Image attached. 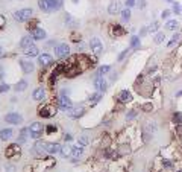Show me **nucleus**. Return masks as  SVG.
I'll return each instance as SVG.
<instances>
[{"label":"nucleus","instance_id":"f257e3e1","mask_svg":"<svg viewBox=\"0 0 182 172\" xmlns=\"http://www.w3.org/2000/svg\"><path fill=\"white\" fill-rule=\"evenodd\" d=\"M38 5L43 12H52V11L61 9L62 0H38Z\"/></svg>","mask_w":182,"mask_h":172},{"label":"nucleus","instance_id":"f03ea898","mask_svg":"<svg viewBox=\"0 0 182 172\" xmlns=\"http://www.w3.org/2000/svg\"><path fill=\"white\" fill-rule=\"evenodd\" d=\"M56 107H53V105H43L38 108V114H40L41 117H53L55 114H56Z\"/></svg>","mask_w":182,"mask_h":172},{"label":"nucleus","instance_id":"7ed1b4c3","mask_svg":"<svg viewBox=\"0 0 182 172\" xmlns=\"http://www.w3.org/2000/svg\"><path fill=\"white\" fill-rule=\"evenodd\" d=\"M30 17H32V9H29V8H24V9L14 12V19L18 21H28Z\"/></svg>","mask_w":182,"mask_h":172},{"label":"nucleus","instance_id":"20e7f679","mask_svg":"<svg viewBox=\"0 0 182 172\" xmlns=\"http://www.w3.org/2000/svg\"><path fill=\"white\" fill-rule=\"evenodd\" d=\"M29 132H30L29 136L32 139H40L41 134H43V125L40 122H33L29 126Z\"/></svg>","mask_w":182,"mask_h":172},{"label":"nucleus","instance_id":"39448f33","mask_svg":"<svg viewBox=\"0 0 182 172\" xmlns=\"http://www.w3.org/2000/svg\"><path fill=\"white\" fill-rule=\"evenodd\" d=\"M5 155H6V159H12V157H18L20 155V146L18 145H9L8 148H6V151H5Z\"/></svg>","mask_w":182,"mask_h":172},{"label":"nucleus","instance_id":"423d86ee","mask_svg":"<svg viewBox=\"0 0 182 172\" xmlns=\"http://www.w3.org/2000/svg\"><path fill=\"white\" fill-rule=\"evenodd\" d=\"M68 53H70V47H68L67 44H64V43L56 47V56H58V58H67Z\"/></svg>","mask_w":182,"mask_h":172},{"label":"nucleus","instance_id":"0eeeda50","mask_svg":"<svg viewBox=\"0 0 182 172\" xmlns=\"http://www.w3.org/2000/svg\"><path fill=\"white\" fill-rule=\"evenodd\" d=\"M58 107H59L61 110L67 111L68 108H71V107H73V104H71V101L68 99V98H65V96H61L59 99H58Z\"/></svg>","mask_w":182,"mask_h":172},{"label":"nucleus","instance_id":"6e6552de","mask_svg":"<svg viewBox=\"0 0 182 172\" xmlns=\"http://www.w3.org/2000/svg\"><path fill=\"white\" fill-rule=\"evenodd\" d=\"M44 146V152H49V154H56L61 151V146L58 143H43Z\"/></svg>","mask_w":182,"mask_h":172},{"label":"nucleus","instance_id":"1a4fd4ad","mask_svg":"<svg viewBox=\"0 0 182 172\" xmlns=\"http://www.w3.org/2000/svg\"><path fill=\"white\" fill-rule=\"evenodd\" d=\"M6 122L14 123V125H18V123L23 122V117H21L20 114H17V113H9V114H6Z\"/></svg>","mask_w":182,"mask_h":172},{"label":"nucleus","instance_id":"9d476101","mask_svg":"<svg viewBox=\"0 0 182 172\" xmlns=\"http://www.w3.org/2000/svg\"><path fill=\"white\" fill-rule=\"evenodd\" d=\"M90 46H91V51L94 52L96 55H99V53L102 52V49H103V46H102V43H100L99 38H93L91 43H90Z\"/></svg>","mask_w":182,"mask_h":172},{"label":"nucleus","instance_id":"9b49d317","mask_svg":"<svg viewBox=\"0 0 182 172\" xmlns=\"http://www.w3.org/2000/svg\"><path fill=\"white\" fill-rule=\"evenodd\" d=\"M20 66L24 73H30V72H33V69H35L33 62L32 61H26V60H20Z\"/></svg>","mask_w":182,"mask_h":172},{"label":"nucleus","instance_id":"f8f14e48","mask_svg":"<svg viewBox=\"0 0 182 172\" xmlns=\"http://www.w3.org/2000/svg\"><path fill=\"white\" fill-rule=\"evenodd\" d=\"M38 61H40V66H41V67H47L49 64H52L53 58H52L49 53H43V55H40Z\"/></svg>","mask_w":182,"mask_h":172},{"label":"nucleus","instance_id":"ddd939ff","mask_svg":"<svg viewBox=\"0 0 182 172\" xmlns=\"http://www.w3.org/2000/svg\"><path fill=\"white\" fill-rule=\"evenodd\" d=\"M108 12L109 14H119V12H121L120 11V2L119 0H112L111 3H109V6H108Z\"/></svg>","mask_w":182,"mask_h":172},{"label":"nucleus","instance_id":"4468645a","mask_svg":"<svg viewBox=\"0 0 182 172\" xmlns=\"http://www.w3.org/2000/svg\"><path fill=\"white\" fill-rule=\"evenodd\" d=\"M94 87H96L99 91L106 90V82H105V79H103V76H97V78L94 79Z\"/></svg>","mask_w":182,"mask_h":172},{"label":"nucleus","instance_id":"2eb2a0df","mask_svg":"<svg viewBox=\"0 0 182 172\" xmlns=\"http://www.w3.org/2000/svg\"><path fill=\"white\" fill-rule=\"evenodd\" d=\"M67 114L70 116L71 119H78V117H81L82 114H83V108H68L67 110Z\"/></svg>","mask_w":182,"mask_h":172},{"label":"nucleus","instance_id":"dca6fc26","mask_svg":"<svg viewBox=\"0 0 182 172\" xmlns=\"http://www.w3.org/2000/svg\"><path fill=\"white\" fill-rule=\"evenodd\" d=\"M131 99H132L131 91H128V90H121L120 93H119V101H120L121 104H126V102H129Z\"/></svg>","mask_w":182,"mask_h":172},{"label":"nucleus","instance_id":"f3484780","mask_svg":"<svg viewBox=\"0 0 182 172\" xmlns=\"http://www.w3.org/2000/svg\"><path fill=\"white\" fill-rule=\"evenodd\" d=\"M23 52H24V55H28V56H37V55L40 53L38 47H37L35 44H32V46H29V47L23 49Z\"/></svg>","mask_w":182,"mask_h":172},{"label":"nucleus","instance_id":"a211bd4d","mask_svg":"<svg viewBox=\"0 0 182 172\" xmlns=\"http://www.w3.org/2000/svg\"><path fill=\"white\" fill-rule=\"evenodd\" d=\"M32 38H33V40H44V38H46V32L43 29H38V28H37L35 30H32Z\"/></svg>","mask_w":182,"mask_h":172},{"label":"nucleus","instance_id":"6ab92c4d","mask_svg":"<svg viewBox=\"0 0 182 172\" xmlns=\"http://www.w3.org/2000/svg\"><path fill=\"white\" fill-rule=\"evenodd\" d=\"M111 32L115 35V37H121V35H124V32H126V30L123 29L120 24H114V26L111 28Z\"/></svg>","mask_w":182,"mask_h":172},{"label":"nucleus","instance_id":"aec40b11","mask_svg":"<svg viewBox=\"0 0 182 172\" xmlns=\"http://www.w3.org/2000/svg\"><path fill=\"white\" fill-rule=\"evenodd\" d=\"M11 137H12V130L11 128H5V130L0 131V139L2 140H9Z\"/></svg>","mask_w":182,"mask_h":172},{"label":"nucleus","instance_id":"412c9836","mask_svg":"<svg viewBox=\"0 0 182 172\" xmlns=\"http://www.w3.org/2000/svg\"><path fill=\"white\" fill-rule=\"evenodd\" d=\"M44 96H46V91L43 90V87H40V89H37V90L33 91V99H35V101L44 99Z\"/></svg>","mask_w":182,"mask_h":172},{"label":"nucleus","instance_id":"4be33fe9","mask_svg":"<svg viewBox=\"0 0 182 172\" xmlns=\"http://www.w3.org/2000/svg\"><path fill=\"white\" fill-rule=\"evenodd\" d=\"M32 44H33V38H32V37H24V38L20 41L21 49H26V47H29Z\"/></svg>","mask_w":182,"mask_h":172},{"label":"nucleus","instance_id":"5701e85b","mask_svg":"<svg viewBox=\"0 0 182 172\" xmlns=\"http://www.w3.org/2000/svg\"><path fill=\"white\" fill-rule=\"evenodd\" d=\"M178 26H179V23L176 20H169L165 23V29H169V30H176Z\"/></svg>","mask_w":182,"mask_h":172},{"label":"nucleus","instance_id":"b1692460","mask_svg":"<svg viewBox=\"0 0 182 172\" xmlns=\"http://www.w3.org/2000/svg\"><path fill=\"white\" fill-rule=\"evenodd\" d=\"M29 132V128H23L21 130V132H20V137H18V143H24L26 142V139H28V134Z\"/></svg>","mask_w":182,"mask_h":172},{"label":"nucleus","instance_id":"393cba45","mask_svg":"<svg viewBox=\"0 0 182 172\" xmlns=\"http://www.w3.org/2000/svg\"><path fill=\"white\" fill-rule=\"evenodd\" d=\"M131 46L134 49H140V46H141V43H140V37H137V35H134L131 38Z\"/></svg>","mask_w":182,"mask_h":172},{"label":"nucleus","instance_id":"a878e982","mask_svg":"<svg viewBox=\"0 0 182 172\" xmlns=\"http://www.w3.org/2000/svg\"><path fill=\"white\" fill-rule=\"evenodd\" d=\"M120 14H121V19H123V21H128L129 19H131V9H129V8L123 9Z\"/></svg>","mask_w":182,"mask_h":172},{"label":"nucleus","instance_id":"bb28decb","mask_svg":"<svg viewBox=\"0 0 182 172\" xmlns=\"http://www.w3.org/2000/svg\"><path fill=\"white\" fill-rule=\"evenodd\" d=\"M65 23L71 26V28H74V26H78V20H74L71 15H65Z\"/></svg>","mask_w":182,"mask_h":172},{"label":"nucleus","instance_id":"cd10ccee","mask_svg":"<svg viewBox=\"0 0 182 172\" xmlns=\"http://www.w3.org/2000/svg\"><path fill=\"white\" fill-rule=\"evenodd\" d=\"M81 154H82V146H74V148L71 149V155H73L74 159H78Z\"/></svg>","mask_w":182,"mask_h":172},{"label":"nucleus","instance_id":"c85d7f7f","mask_svg":"<svg viewBox=\"0 0 182 172\" xmlns=\"http://www.w3.org/2000/svg\"><path fill=\"white\" fill-rule=\"evenodd\" d=\"M71 149H73L71 146H62L61 148V152H62L64 157H68V155H71Z\"/></svg>","mask_w":182,"mask_h":172},{"label":"nucleus","instance_id":"c756f323","mask_svg":"<svg viewBox=\"0 0 182 172\" xmlns=\"http://www.w3.org/2000/svg\"><path fill=\"white\" fill-rule=\"evenodd\" d=\"M26 87H28V82H26V81H20L17 85H15V90H17V91H23V90H26Z\"/></svg>","mask_w":182,"mask_h":172},{"label":"nucleus","instance_id":"7c9ffc66","mask_svg":"<svg viewBox=\"0 0 182 172\" xmlns=\"http://www.w3.org/2000/svg\"><path fill=\"white\" fill-rule=\"evenodd\" d=\"M108 72H109V66H102L100 69H99V72H97V76H103Z\"/></svg>","mask_w":182,"mask_h":172},{"label":"nucleus","instance_id":"2f4dec72","mask_svg":"<svg viewBox=\"0 0 182 172\" xmlns=\"http://www.w3.org/2000/svg\"><path fill=\"white\" fill-rule=\"evenodd\" d=\"M164 38H165L164 32H158V34H156V37H155V43H158V44H159V43L164 41Z\"/></svg>","mask_w":182,"mask_h":172},{"label":"nucleus","instance_id":"473e14b6","mask_svg":"<svg viewBox=\"0 0 182 172\" xmlns=\"http://www.w3.org/2000/svg\"><path fill=\"white\" fill-rule=\"evenodd\" d=\"M102 99V91H99V93H96V94H93L90 98V102H99Z\"/></svg>","mask_w":182,"mask_h":172},{"label":"nucleus","instance_id":"72a5a7b5","mask_svg":"<svg viewBox=\"0 0 182 172\" xmlns=\"http://www.w3.org/2000/svg\"><path fill=\"white\" fill-rule=\"evenodd\" d=\"M173 14H182V8L179 3H173Z\"/></svg>","mask_w":182,"mask_h":172},{"label":"nucleus","instance_id":"f704fd0d","mask_svg":"<svg viewBox=\"0 0 182 172\" xmlns=\"http://www.w3.org/2000/svg\"><path fill=\"white\" fill-rule=\"evenodd\" d=\"M158 28H159V24H158V23L155 21V23H152L150 26H149V29H147V30H150V32H155V30L158 29Z\"/></svg>","mask_w":182,"mask_h":172},{"label":"nucleus","instance_id":"c9c22d12","mask_svg":"<svg viewBox=\"0 0 182 172\" xmlns=\"http://www.w3.org/2000/svg\"><path fill=\"white\" fill-rule=\"evenodd\" d=\"M179 37H181V35H179V34H174V35H173V38H172V41H170V43H169V46H173V44H174V43H176V41L179 40Z\"/></svg>","mask_w":182,"mask_h":172},{"label":"nucleus","instance_id":"e433bc0d","mask_svg":"<svg viewBox=\"0 0 182 172\" xmlns=\"http://www.w3.org/2000/svg\"><path fill=\"white\" fill-rule=\"evenodd\" d=\"M128 52H129V49H126V51H123V52H121L120 55H119V61H123V58H124V56L128 55Z\"/></svg>","mask_w":182,"mask_h":172},{"label":"nucleus","instance_id":"4c0bfd02","mask_svg":"<svg viewBox=\"0 0 182 172\" xmlns=\"http://www.w3.org/2000/svg\"><path fill=\"white\" fill-rule=\"evenodd\" d=\"M46 131H47V132H49V134H50V132L56 131V126H53V125H49V126L46 128Z\"/></svg>","mask_w":182,"mask_h":172},{"label":"nucleus","instance_id":"58836bf2","mask_svg":"<svg viewBox=\"0 0 182 172\" xmlns=\"http://www.w3.org/2000/svg\"><path fill=\"white\" fill-rule=\"evenodd\" d=\"M9 90V85H6V84H3L2 87H0V93H3V91H8Z\"/></svg>","mask_w":182,"mask_h":172},{"label":"nucleus","instance_id":"ea45409f","mask_svg":"<svg viewBox=\"0 0 182 172\" xmlns=\"http://www.w3.org/2000/svg\"><path fill=\"white\" fill-rule=\"evenodd\" d=\"M169 15H170V11H169V9H165V11H164V12L161 14V17H162V19H167Z\"/></svg>","mask_w":182,"mask_h":172},{"label":"nucleus","instance_id":"a19ab883","mask_svg":"<svg viewBox=\"0 0 182 172\" xmlns=\"http://www.w3.org/2000/svg\"><path fill=\"white\" fill-rule=\"evenodd\" d=\"M134 5H135V0H126V6H128V8H131Z\"/></svg>","mask_w":182,"mask_h":172},{"label":"nucleus","instance_id":"79ce46f5","mask_svg":"<svg viewBox=\"0 0 182 172\" xmlns=\"http://www.w3.org/2000/svg\"><path fill=\"white\" fill-rule=\"evenodd\" d=\"M143 108H144V111H150L152 105H150V104H146V105H143Z\"/></svg>","mask_w":182,"mask_h":172},{"label":"nucleus","instance_id":"37998d69","mask_svg":"<svg viewBox=\"0 0 182 172\" xmlns=\"http://www.w3.org/2000/svg\"><path fill=\"white\" fill-rule=\"evenodd\" d=\"M79 142H81V145H87L88 140H87V137H81V140H79Z\"/></svg>","mask_w":182,"mask_h":172},{"label":"nucleus","instance_id":"c03bdc74","mask_svg":"<svg viewBox=\"0 0 182 172\" xmlns=\"http://www.w3.org/2000/svg\"><path fill=\"white\" fill-rule=\"evenodd\" d=\"M135 116V110H132L131 113H129V116H128V119H131V117H134Z\"/></svg>","mask_w":182,"mask_h":172},{"label":"nucleus","instance_id":"a18cd8bd","mask_svg":"<svg viewBox=\"0 0 182 172\" xmlns=\"http://www.w3.org/2000/svg\"><path fill=\"white\" fill-rule=\"evenodd\" d=\"M64 139H65V140H71V136L70 134H65V137H64Z\"/></svg>","mask_w":182,"mask_h":172},{"label":"nucleus","instance_id":"49530a36","mask_svg":"<svg viewBox=\"0 0 182 172\" xmlns=\"http://www.w3.org/2000/svg\"><path fill=\"white\" fill-rule=\"evenodd\" d=\"M8 172H14V168H12V166H9V168H8Z\"/></svg>","mask_w":182,"mask_h":172},{"label":"nucleus","instance_id":"de8ad7c7","mask_svg":"<svg viewBox=\"0 0 182 172\" xmlns=\"http://www.w3.org/2000/svg\"><path fill=\"white\" fill-rule=\"evenodd\" d=\"M167 2H169V3H174V0H167Z\"/></svg>","mask_w":182,"mask_h":172},{"label":"nucleus","instance_id":"09e8293b","mask_svg":"<svg viewBox=\"0 0 182 172\" xmlns=\"http://www.w3.org/2000/svg\"><path fill=\"white\" fill-rule=\"evenodd\" d=\"M178 96H182V90L179 91V93H178Z\"/></svg>","mask_w":182,"mask_h":172},{"label":"nucleus","instance_id":"8fccbe9b","mask_svg":"<svg viewBox=\"0 0 182 172\" xmlns=\"http://www.w3.org/2000/svg\"><path fill=\"white\" fill-rule=\"evenodd\" d=\"M0 56H2V47H0Z\"/></svg>","mask_w":182,"mask_h":172}]
</instances>
